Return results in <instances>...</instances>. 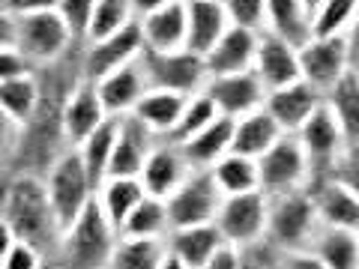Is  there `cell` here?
<instances>
[{
	"label": "cell",
	"mask_w": 359,
	"mask_h": 269,
	"mask_svg": "<svg viewBox=\"0 0 359 269\" xmlns=\"http://www.w3.org/2000/svg\"><path fill=\"white\" fill-rule=\"evenodd\" d=\"M0 216L6 219L18 240L36 245L51 261L63 237V224L51 207L42 174L13 171L0 177Z\"/></svg>",
	"instance_id": "6da1fadb"
},
{
	"label": "cell",
	"mask_w": 359,
	"mask_h": 269,
	"mask_svg": "<svg viewBox=\"0 0 359 269\" xmlns=\"http://www.w3.org/2000/svg\"><path fill=\"white\" fill-rule=\"evenodd\" d=\"M120 240L117 228L105 219L96 198L69 228H63V237L54 249L48 269H105L111 251Z\"/></svg>",
	"instance_id": "7a4b0ae2"
},
{
	"label": "cell",
	"mask_w": 359,
	"mask_h": 269,
	"mask_svg": "<svg viewBox=\"0 0 359 269\" xmlns=\"http://www.w3.org/2000/svg\"><path fill=\"white\" fill-rule=\"evenodd\" d=\"M318 228H320V219H318V212H314V204H311L306 188H302V192L269 198L264 242L273 245L278 254L309 249Z\"/></svg>",
	"instance_id": "3957f363"
},
{
	"label": "cell",
	"mask_w": 359,
	"mask_h": 269,
	"mask_svg": "<svg viewBox=\"0 0 359 269\" xmlns=\"http://www.w3.org/2000/svg\"><path fill=\"white\" fill-rule=\"evenodd\" d=\"M78 45L81 42L66 27V21L57 15V9L15 18V48L36 69H48V66L72 57L78 51Z\"/></svg>",
	"instance_id": "277c9868"
},
{
	"label": "cell",
	"mask_w": 359,
	"mask_h": 269,
	"mask_svg": "<svg viewBox=\"0 0 359 269\" xmlns=\"http://www.w3.org/2000/svg\"><path fill=\"white\" fill-rule=\"evenodd\" d=\"M42 179H45L51 207H54V212H57L63 228H69V224L81 216L96 198V183H93V177H90V171L84 167L81 156H78L75 147L66 150L63 156H57L54 165L42 174Z\"/></svg>",
	"instance_id": "5b68a950"
},
{
	"label": "cell",
	"mask_w": 359,
	"mask_h": 269,
	"mask_svg": "<svg viewBox=\"0 0 359 269\" xmlns=\"http://www.w3.org/2000/svg\"><path fill=\"white\" fill-rule=\"evenodd\" d=\"M144 75L153 90H171L180 96H195L207 87L210 72L201 54L180 48V51H144L141 57Z\"/></svg>",
	"instance_id": "8992f818"
},
{
	"label": "cell",
	"mask_w": 359,
	"mask_h": 269,
	"mask_svg": "<svg viewBox=\"0 0 359 269\" xmlns=\"http://www.w3.org/2000/svg\"><path fill=\"white\" fill-rule=\"evenodd\" d=\"M257 171H261V192L266 198L302 192L311 183V165L306 150L299 147L297 134H282L257 159Z\"/></svg>",
	"instance_id": "52a82bcc"
},
{
	"label": "cell",
	"mask_w": 359,
	"mask_h": 269,
	"mask_svg": "<svg viewBox=\"0 0 359 269\" xmlns=\"http://www.w3.org/2000/svg\"><path fill=\"white\" fill-rule=\"evenodd\" d=\"M224 195L219 192L216 179L210 171H192L180 188L165 200L168 219L174 228H192V224H212L222 209Z\"/></svg>",
	"instance_id": "ba28073f"
},
{
	"label": "cell",
	"mask_w": 359,
	"mask_h": 269,
	"mask_svg": "<svg viewBox=\"0 0 359 269\" xmlns=\"http://www.w3.org/2000/svg\"><path fill=\"white\" fill-rule=\"evenodd\" d=\"M266 212H269V198L264 192L231 195L222 200L216 228L222 230V237L228 245H233V249H249V245L264 240Z\"/></svg>",
	"instance_id": "9c48e42d"
},
{
	"label": "cell",
	"mask_w": 359,
	"mask_h": 269,
	"mask_svg": "<svg viewBox=\"0 0 359 269\" xmlns=\"http://www.w3.org/2000/svg\"><path fill=\"white\" fill-rule=\"evenodd\" d=\"M353 69L347 36H311L299 45V78L327 93Z\"/></svg>",
	"instance_id": "30bf717a"
},
{
	"label": "cell",
	"mask_w": 359,
	"mask_h": 269,
	"mask_svg": "<svg viewBox=\"0 0 359 269\" xmlns=\"http://www.w3.org/2000/svg\"><path fill=\"white\" fill-rule=\"evenodd\" d=\"M144 51H147L144 30H141V21H135V25L123 27L114 36L81 42V72L90 81H99L102 75L120 69V66L138 63L144 57Z\"/></svg>",
	"instance_id": "8fae6325"
},
{
	"label": "cell",
	"mask_w": 359,
	"mask_h": 269,
	"mask_svg": "<svg viewBox=\"0 0 359 269\" xmlns=\"http://www.w3.org/2000/svg\"><path fill=\"white\" fill-rule=\"evenodd\" d=\"M297 141L309 156L311 177L314 174H332L335 165H339V159L347 150V144H351L344 129L339 126V120H335V114L327 105H320L306 123H302L299 132H297Z\"/></svg>",
	"instance_id": "7c38bea8"
},
{
	"label": "cell",
	"mask_w": 359,
	"mask_h": 269,
	"mask_svg": "<svg viewBox=\"0 0 359 269\" xmlns=\"http://www.w3.org/2000/svg\"><path fill=\"white\" fill-rule=\"evenodd\" d=\"M204 93L212 99V105L219 108L222 117L228 120H240L252 111H261L266 102V87L257 81V75L249 72H237V75H216L210 78Z\"/></svg>",
	"instance_id": "4fadbf2b"
},
{
	"label": "cell",
	"mask_w": 359,
	"mask_h": 269,
	"mask_svg": "<svg viewBox=\"0 0 359 269\" xmlns=\"http://www.w3.org/2000/svg\"><path fill=\"white\" fill-rule=\"evenodd\" d=\"M306 192L320 224H332V228H356L359 224V195L335 174H314Z\"/></svg>",
	"instance_id": "5bb4252c"
},
{
	"label": "cell",
	"mask_w": 359,
	"mask_h": 269,
	"mask_svg": "<svg viewBox=\"0 0 359 269\" xmlns=\"http://www.w3.org/2000/svg\"><path fill=\"white\" fill-rule=\"evenodd\" d=\"M108 120V111L99 99L96 81L90 78H81L66 96L63 102V138L69 147H78L87 134H93L102 123Z\"/></svg>",
	"instance_id": "9a60e30c"
},
{
	"label": "cell",
	"mask_w": 359,
	"mask_h": 269,
	"mask_svg": "<svg viewBox=\"0 0 359 269\" xmlns=\"http://www.w3.org/2000/svg\"><path fill=\"white\" fill-rule=\"evenodd\" d=\"M189 174H192V165L186 162L183 147L174 144V141H168V138H159V144L153 147L150 159H147V165H144L138 179L144 183V192L147 195L168 200Z\"/></svg>",
	"instance_id": "2e32d148"
},
{
	"label": "cell",
	"mask_w": 359,
	"mask_h": 269,
	"mask_svg": "<svg viewBox=\"0 0 359 269\" xmlns=\"http://www.w3.org/2000/svg\"><path fill=\"white\" fill-rule=\"evenodd\" d=\"M320 105H323V93L318 87L306 84L302 78L294 81V84H287V87L269 90L266 102H264V108L269 111V117L282 126L285 134H297L302 123H306Z\"/></svg>",
	"instance_id": "e0dca14e"
},
{
	"label": "cell",
	"mask_w": 359,
	"mask_h": 269,
	"mask_svg": "<svg viewBox=\"0 0 359 269\" xmlns=\"http://www.w3.org/2000/svg\"><path fill=\"white\" fill-rule=\"evenodd\" d=\"M252 72L257 75V81L266 87V93L294 84V81H299V48L273 36V33H261Z\"/></svg>",
	"instance_id": "ac0fdd59"
},
{
	"label": "cell",
	"mask_w": 359,
	"mask_h": 269,
	"mask_svg": "<svg viewBox=\"0 0 359 269\" xmlns=\"http://www.w3.org/2000/svg\"><path fill=\"white\" fill-rule=\"evenodd\" d=\"M156 144H159V138L144 123H138L135 117H120V132H117L108 177H141Z\"/></svg>",
	"instance_id": "d6986e66"
},
{
	"label": "cell",
	"mask_w": 359,
	"mask_h": 269,
	"mask_svg": "<svg viewBox=\"0 0 359 269\" xmlns=\"http://www.w3.org/2000/svg\"><path fill=\"white\" fill-rule=\"evenodd\" d=\"M99 90V99L108 111V117H129L135 105L144 99V93L150 90L147 84V75H144V66L138 63H129V66H120V69L102 75L96 81Z\"/></svg>",
	"instance_id": "ffe728a7"
},
{
	"label": "cell",
	"mask_w": 359,
	"mask_h": 269,
	"mask_svg": "<svg viewBox=\"0 0 359 269\" xmlns=\"http://www.w3.org/2000/svg\"><path fill=\"white\" fill-rule=\"evenodd\" d=\"M257 42L261 33L257 30H245V27H228V33L207 51V72L210 78L216 75H237V72H249L257 54Z\"/></svg>",
	"instance_id": "44dd1931"
},
{
	"label": "cell",
	"mask_w": 359,
	"mask_h": 269,
	"mask_svg": "<svg viewBox=\"0 0 359 269\" xmlns=\"http://www.w3.org/2000/svg\"><path fill=\"white\" fill-rule=\"evenodd\" d=\"M231 27V18L224 13L222 0H189L186 4V48L207 57V51L216 45Z\"/></svg>",
	"instance_id": "7402d4cb"
},
{
	"label": "cell",
	"mask_w": 359,
	"mask_h": 269,
	"mask_svg": "<svg viewBox=\"0 0 359 269\" xmlns=\"http://www.w3.org/2000/svg\"><path fill=\"white\" fill-rule=\"evenodd\" d=\"M168 254H174L186 269H201L222 245H228L222 230L212 224H192V228H174L168 233Z\"/></svg>",
	"instance_id": "603a6c76"
},
{
	"label": "cell",
	"mask_w": 359,
	"mask_h": 269,
	"mask_svg": "<svg viewBox=\"0 0 359 269\" xmlns=\"http://www.w3.org/2000/svg\"><path fill=\"white\" fill-rule=\"evenodd\" d=\"M147 51H180L186 48V4L174 0L156 13L138 18Z\"/></svg>",
	"instance_id": "cb8c5ba5"
},
{
	"label": "cell",
	"mask_w": 359,
	"mask_h": 269,
	"mask_svg": "<svg viewBox=\"0 0 359 269\" xmlns=\"http://www.w3.org/2000/svg\"><path fill=\"white\" fill-rule=\"evenodd\" d=\"M264 33H273L299 48L311 39V9L302 0H266Z\"/></svg>",
	"instance_id": "d4e9b609"
},
{
	"label": "cell",
	"mask_w": 359,
	"mask_h": 269,
	"mask_svg": "<svg viewBox=\"0 0 359 269\" xmlns=\"http://www.w3.org/2000/svg\"><path fill=\"white\" fill-rule=\"evenodd\" d=\"M144 198H147V192H144V183L138 177H105L102 186L96 188V204L105 212V219L117 228V233Z\"/></svg>",
	"instance_id": "484cf974"
},
{
	"label": "cell",
	"mask_w": 359,
	"mask_h": 269,
	"mask_svg": "<svg viewBox=\"0 0 359 269\" xmlns=\"http://www.w3.org/2000/svg\"><path fill=\"white\" fill-rule=\"evenodd\" d=\"M180 147H183L186 162L192 165V171H210V167L219 159H224L233 147V120H228V117L212 120L204 132L195 134L192 141L180 144Z\"/></svg>",
	"instance_id": "4316f807"
},
{
	"label": "cell",
	"mask_w": 359,
	"mask_h": 269,
	"mask_svg": "<svg viewBox=\"0 0 359 269\" xmlns=\"http://www.w3.org/2000/svg\"><path fill=\"white\" fill-rule=\"evenodd\" d=\"M282 126L269 117V111H252L240 120H233V147L231 153L249 156V159H261V156L273 147V144L282 138Z\"/></svg>",
	"instance_id": "83f0119b"
},
{
	"label": "cell",
	"mask_w": 359,
	"mask_h": 269,
	"mask_svg": "<svg viewBox=\"0 0 359 269\" xmlns=\"http://www.w3.org/2000/svg\"><path fill=\"white\" fill-rule=\"evenodd\" d=\"M186 99L189 96H180V93H171V90H147L144 93V99L138 105H135V111L129 117H135L138 123H144L156 138H168V134L174 132L180 114H183L186 108Z\"/></svg>",
	"instance_id": "f1b7e54d"
},
{
	"label": "cell",
	"mask_w": 359,
	"mask_h": 269,
	"mask_svg": "<svg viewBox=\"0 0 359 269\" xmlns=\"http://www.w3.org/2000/svg\"><path fill=\"white\" fill-rule=\"evenodd\" d=\"M309 251L320 257L327 269H356L359 266V237L356 228H332V224H320Z\"/></svg>",
	"instance_id": "f546056e"
},
{
	"label": "cell",
	"mask_w": 359,
	"mask_h": 269,
	"mask_svg": "<svg viewBox=\"0 0 359 269\" xmlns=\"http://www.w3.org/2000/svg\"><path fill=\"white\" fill-rule=\"evenodd\" d=\"M212 179H216L219 192L224 198L231 195H245V192H261V171H257V159L240 153H228L210 167Z\"/></svg>",
	"instance_id": "4dcf8cb0"
},
{
	"label": "cell",
	"mask_w": 359,
	"mask_h": 269,
	"mask_svg": "<svg viewBox=\"0 0 359 269\" xmlns=\"http://www.w3.org/2000/svg\"><path fill=\"white\" fill-rule=\"evenodd\" d=\"M39 99H42L39 72L21 75V78H13V81L0 84V111H4L6 117H13L21 129H25L33 120V114H36Z\"/></svg>",
	"instance_id": "1f68e13d"
},
{
	"label": "cell",
	"mask_w": 359,
	"mask_h": 269,
	"mask_svg": "<svg viewBox=\"0 0 359 269\" xmlns=\"http://www.w3.org/2000/svg\"><path fill=\"white\" fill-rule=\"evenodd\" d=\"M117 132H120V117H108L93 134H87V138L75 147L84 167L90 171V177H93L96 188L102 186V179L108 177L111 156H114V144H117Z\"/></svg>",
	"instance_id": "d6a6232c"
},
{
	"label": "cell",
	"mask_w": 359,
	"mask_h": 269,
	"mask_svg": "<svg viewBox=\"0 0 359 269\" xmlns=\"http://www.w3.org/2000/svg\"><path fill=\"white\" fill-rule=\"evenodd\" d=\"M171 233V219H168V207L162 198L147 195L138 207L132 209V216L126 224L120 228V237H132V240H168Z\"/></svg>",
	"instance_id": "836d02e7"
},
{
	"label": "cell",
	"mask_w": 359,
	"mask_h": 269,
	"mask_svg": "<svg viewBox=\"0 0 359 269\" xmlns=\"http://www.w3.org/2000/svg\"><path fill=\"white\" fill-rule=\"evenodd\" d=\"M323 105L335 114L347 141H359V72L356 69H351L339 84L323 93Z\"/></svg>",
	"instance_id": "e575fe53"
},
{
	"label": "cell",
	"mask_w": 359,
	"mask_h": 269,
	"mask_svg": "<svg viewBox=\"0 0 359 269\" xmlns=\"http://www.w3.org/2000/svg\"><path fill=\"white\" fill-rule=\"evenodd\" d=\"M168 254L162 240H132L120 237L105 269H159Z\"/></svg>",
	"instance_id": "d590c367"
},
{
	"label": "cell",
	"mask_w": 359,
	"mask_h": 269,
	"mask_svg": "<svg viewBox=\"0 0 359 269\" xmlns=\"http://www.w3.org/2000/svg\"><path fill=\"white\" fill-rule=\"evenodd\" d=\"M219 117H222L219 108L212 105V99L204 93V90H201V93H195V96L186 99V108H183V114H180L174 132L168 134V141H174V144L192 141L195 134H201L212 120H219Z\"/></svg>",
	"instance_id": "8d00e7d4"
},
{
	"label": "cell",
	"mask_w": 359,
	"mask_h": 269,
	"mask_svg": "<svg viewBox=\"0 0 359 269\" xmlns=\"http://www.w3.org/2000/svg\"><path fill=\"white\" fill-rule=\"evenodd\" d=\"M135 21H138V18H135L129 0H96V9H93V18H90L84 42H96V39L114 36V33H120L123 27L135 25Z\"/></svg>",
	"instance_id": "74e56055"
},
{
	"label": "cell",
	"mask_w": 359,
	"mask_h": 269,
	"mask_svg": "<svg viewBox=\"0 0 359 269\" xmlns=\"http://www.w3.org/2000/svg\"><path fill=\"white\" fill-rule=\"evenodd\" d=\"M359 0H320L311 9V36H344Z\"/></svg>",
	"instance_id": "f35d334b"
},
{
	"label": "cell",
	"mask_w": 359,
	"mask_h": 269,
	"mask_svg": "<svg viewBox=\"0 0 359 269\" xmlns=\"http://www.w3.org/2000/svg\"><path fill=\"white\" fill-rule=\"evenodd\" d=\"M224 13H228L233 27L257 30L264 33V18H266V0H222Z\"/></svg>",
	"instance_id": "ab89813d"
},
{
	"label": "cell",
	"mask_w": 359,
	"mask_h": 269,
	"mask_svg": "<svg viewBox=\"0 0 359 269\" xmlns=\"http://www.w3.org/2000/svg\"><path fill=\"white\" fill-rule=\"evenodd\" d=\"M96 0H57V15L66 21V27L75 33L78 42H84L90 18H93Z\"/></svg>",
	"instance_id": "60d3db41"
},
{
	"label": "cell",
	"mask_w": 359,
	"mask_h": 269,
	"mask_svg": "<svg viewBox=\"0 0 359 269\" xmlns=\"http://www.w3.org/2000/svg\"><path fill=\"white\" fill-rule=\"evenodd\" d=\"M0 269H48V257H45L36 245H30L25 240H15V245L4 257Z\"/></svg>",
	"instance_id": "b9f144b4"
},
{
	"label": "cell",
	"mask_w": 359,
	"mask_h": 269,
	"mask_svg": "<svg viewBox=\"0 0 359 269\" xmlns=\"http://www.w3.org/2000/svg\"><path fill=\"white\" fill-rule=\"evenodd\" d=\"M18 144H21V126L0 111V177L9 174V167H13Z\"/></svg>",
	"instance_id": "7bdbcfd3"
},
{
	"label": "cell",
	"mask_w": 359,
	"mask_h": 269,
	"mask_svg": "<svg viewBox=\"0 0 359 269\" xmlns=\"http://www.w3.org/2000/svg\"><path fill=\"white\" fill-rule=\"evenodd\" d=\"M33 72H39V69L15 48V45L13 48H0V84L13 81V78H21V75H33Z\"/></svg>",
	"instance_id": "ee69618b"
},
{
	"label": "cell",
	"mask_w": 359,
	"mask_h": 269,
	"mask_svg": "<svg viewBox=\"0 0 359 269\" xmlns=\"http://www.w3.org/2000/svg\"><path fill=\"white\" fill-rule=\"evenodd\" d=\"M335 177L341 179V183H347L353 188V192L359 195V141H351L347 144L344 156L339 159V165H335Z\"/></svg>",
	"instance_id": "f6af8a7d"
},
{
	"label": "cell",
	"mask_w": 359,
	"mask_h": 269,
	"mask_svg": "<svg viewBox=\"0 0 359 269\" xmlns=\"http://www.w3.org/2000/svg\"><path fill=\"white\" fill-rule=\"evenodd\" d=\"M4 9L9 15H36V13H51L57 9V0H4Z\"/></svg>",
	"instance_id": "bcb514c9"
},
{
	"label": "cell",
	"mask_w": 359,
	"mask_h": 269,
	"mask_svg": "<svg viewBox=\"0 0 359 269\" xmlns=\"http://www.w3.org/2000/svg\"><path fill=\"white\" fill-rule=\"evenodd\" d=\"M278 269H327L320 263V257L302 249V251H287V254H278Z\"/></svg>",
	"instance_id": "7dc6e473"
},
{
	"label": "cell",
	"mask_w": 359,
	"mask_h": 269,
	"mask_svg": "<svg viewBox=\"0 0 359 269\" xmlns=\"http://www.w3.org/2000/svg\"><path fill=\"white\" fill-rule=\"evenodd\" d=\"M237 266H240V249H233V245H222V249L212 254L201 269H237Z\"/></svg>",
	"instance_id": "c3c4849f"
},
{
	"label": "cell",
	"mask_w": 359,
	"mask_h": 269,
	"mask_svg": "<svg viewBox=\"0 0 359 269\" xmlns=\"http://www.w3.org/2000/svg\"><path fill=\"white\" fill-rule=\"evenodd\" d=\"M15 45V15L0 9V48H13Z\"/></svg>",
	"instance_id": "681fc988"
},
{
	"label": "cell",
	"mask_w": 359,
	"mask_h": 269,
	"mask_svg": "<svg viewBox=\"0 0 359 269\" xmlns=\"http://www.w3.org/2000/svg\"><path fill=\"white\" fill-rule=\"evenodd\" d=\"M168 4H174V0H129L135 18L150 15V13H156V9H162V6H168Z\"/></svg>",
	"instance_id": "f907efd6"
},
{
	"label": "cell",
	"mask_w": 359,
	"mask_h": 269,
	"mask_svg": "<svg viewBox=\"0 0 359 269\" xmlns=\"http://www.w3.org/2000/svg\"><path fill=\"white\" fill-rule=\"evenodd\" d=\"M15 233H13V228H9V224H6V219L4 216H0V263H4V257L9 254V249H13V245H15Z\"/></svg>",
	"instance_id": "816d5d0a"
},
{
	"label": "cell",
	"mask_w": 359,
	"mask_h": 269,
	"mask_svg": "<svg viewBox=\"0 0 359 269\" xmlns=\"http://www.w3.org/2000/svg\"><path fill=\"white\" fill-rule=\"evenodd\" d=\"M344 36H347V45H351V57H353V66H356L359 63V6H356V15H353Z\"/></svg>",
	"instance_id": "f5cc1de1"
},
{
	"label": "cell",
	"mask_w": 359,
	"mask_h": 269,
	"mask_svg": "<svg viewBox=\"0 0 359 269\" xmlns=\"http://www.w3.org/2000/svg\"><path fill=\"white\" fill-rule=\"evenodd\" d=\"M159 269H186V266L180 263L174 254H165V261H162V266H159Z\"/></svg>",
	"instance_id": "db71d44e"
},
{
	"label": "cell",
	"mask_w": 359,
	"mask_h": 269,
	"mask_svg": "<svg viewBox=\"0 0 359 269\" xmlns=\"http://www.w3.org/2000/svg\"><path fill=\"white\" fill-rule=\"evenodd\" d=\"M302 4H306L309 9H314V6H318V4H320V0H302Z\"/></svg>",
	"instance_id": "11a10c76"
},
{
	"label": "cell",
	"mask_w": 359,
	"mask_h": 269,
	"mask_svg": "<svg viewBox=\"0 0 359 269\" xmlns=\"http://www.w3.org/2000/svg\"><path fill=\"white\" fill-rule=\"evenodd\" d=\"M353 69H356V72H359V63H356V66H353Z\"/></svg>",
	"instance_id": "9f6ffc18"
},
{
	"label": "cell",
	"mask_w": 359,
	"mask_h": 269,
	"mask_svg": "<svg viewBox=\"0 0 359 269\" xmlns=\"http://www.w3.org/2000/svg\"><path fill=\"white\" fill-rule=\"evenodd\" d=\"M356 237H359V224H356Z\"/></svg>",
	"instance_id": "6f0895ef"
},
{
	"label": "cell",
	"mask_w": 359,
	"mask_h": 269,
	"mask_svg": "<svg viewBox=\"0 0 359 269\" xmlns=\"http://www.w3.org/2000/svg\"><path fill=\"white\" fill-rule=\"evenodd\" d=\"M0 9H4V0H0Z\"/></svg>",
	"instance_id": "680465c9"
},
{
	"label": "cell",
	"mask_w": 359,
	"mask_h": 269,
	"mask_svg": "<svg viewBox=\"0 0 359 269\" xmlns=\"http://www.w3.org/2000/svg\"><path fill=\"white\" fill-rule=\"evenodd\" d=\"M183 4H189V0H183Z\"/></svg>",
	"instance_id": "91938a15"
},
{
	"label": "cell",
	"mask_w": 359,
	"mask_h": 269,
	"mask_svg": "<svg viewBox=\"0 0 359 269\" xmlns=\"http://www.w3.org/2000/svg\"><path fill=\"white\" fill-rule=\"evenodd\" d=\"M276 269H278V263H276Z\"/></svg>",
	"instance_id": "94428289"
},
{
	"label": "cell",
	"mask_w": 359,
	"mask_h": 269,
	"mask_svg": "<svg viewBox=\"0 0 359 269\" xmlns=\"http://www.w3.org/2000/svg\"><path fill=\"white\" fill-rule=\"evenodd\" d=\"M356 269H359V266H356Z\"/></svg>",
	"instance_id": "6125c7cd"
}]
</instances>
